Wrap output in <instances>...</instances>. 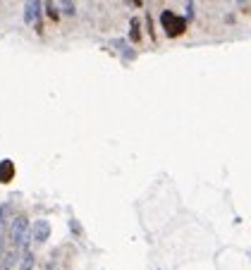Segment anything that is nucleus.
Listing matches in <instances>:
<instances>
[{
	"label": "nucleus",
	"mask_w": 251,
	"mask_h": 270,
	"mask_svg": "<svg viewBox=\"0 0 251 270\" xmlns=\"http://www.w3.org/2000/svg\"><path fill=\"white\" fill-rule=\"evenodd\" d=\"M160 27L167 34V39H177V36H182L187 31V19L180 17V14L170 12V10H165V12L160 14Z\"/></svg>",
	"instance_id": "nucleus-1"
},
{
	"label": "nucleus",
	"mask_w": 251,
	"mask_h": 270,
	"mask_svg": "<svg viewBox=\"0 0 251 270\" xmlns=\"http://www.w3.org/2000/svg\"><path fill=\"white\" fill-rule=\"evenodd\" d=\"M29 268H31V258H24V266H22V270H29Z\"/></svg>",
	"instance_id": "nucleus-9"
},
{
	"label": "nucleus",
	"mask_w": 251,
	"mask_h": 270,
	"mask_svg": "<svg viewBox=\"0 0 251 270\" xmlns=\"http://www.w3.org/2000/svg\"><path fill=\"white\" fill-rule=\"evenodd\" d=\"M43 2H46V14H48L53 22H57V19H60V12H57L55 0H43Z\"/></svg>",
	"instance_id": "nucleus-6"
},
{
	"label": "nucleus",
	"mask_w": 251,
	"mask_h": 270,
	"mask_svg": "<svg viewBox=\"0 0 251 270\" xmlns=\"http://www.w3.org/2000/svg\"><path fill=\"white\" fill-rule=\"evenodd\" d=\"M34 239L41 244V242H46L48 239V234H50V225L46 222V220H36V225H34Z\"/></svg>",
	"instance_id": "nucleus-4"
},
{
	"label": "nucleus",
	"mask_w": 251,
	"mask_h": 270,
	"mask_svg": "<svg viewBox=\"0 0 251 270\" xmlns=\"http://www.w3.org/2000/svg\"><path fill=\"white\" fill-rule=\"evenodd\" d=\"M12 242L17 249H24L29 244V220L24 216L14 217L12 222Z\"/></svg>",
	"instance_id": "nucleus-2"
},
{
	"label": "nucleus",
	"mask_w": 251,
	"mask_h": 270,
	"mask_svg": "<svg viewBox=\"0 0 251 270\" xmlns=\"http://www.w3.org/2000/svg\"><path fill=\"white\" fill-rule=\"evenodd\" d=\"M12 177H14V162L12 161H2L0 162V182L7 184Z\"/></svg>",
	"instance_id": "nucleus-5"
},
{
	"label": "nucleus",
	"mask_w": 251,
	"mask_h": 270,
	"mask_svg": "<svg viewBox=\"0 0 251 270\" xmlns=\"http://www.w3.org/2000/svg\"><path fill=\"white\" fill-rule=\"evenodd\" d=\"M60 5H62L65 14H74V5H72V0H60Z\"/></svg>",
	"instance_id": "nucleus-8"
},
{
	"label": "nucleus",
	"mask_w": 251,
	"mask_h": 270,
	"mask_svg": "<svg viewBox=\"0 0 251 270\" xmlns=\"http://www.w3.org/2000/svg\"><path fill=\"white\" fill-rule=\"evenodd\" d=\"M24 22L27 24H34L36 31L41 34V0H27V10H24Z\"/></svg>",
	"instance_id": "nucleus-3"
},
{
	"label": "nucleus",
	"mask_w": 251,
	"mask_h": 270,
	"mask_svg": "<svg viewBox=\"0 0 251 270\" xmlns=\"http://www.w3.org/2000/svg\"><path fill=\"white\" fill-rule=\"evenodd\" d=\"M129 39L134 41V43H137V41L141 39V31H139V19H132V24H129Z\"/></svg>",
	"instance_id": "nucleus-7"
},
{
	"label": "nucleus",
	"mask_w": 251,
	"mask_h": 270,
	"mask_svg": "<svg viewBox=\"0 0 251 270\" xmlns=\"http://www.w3.org/2000/svg\"><path fill=\"white\" fill-rule=\"evenodd\" d=\"M0 222H2V208H0Z\"/></svg>",
	"instance_id": "nucleus-10"
}]
</instances>
